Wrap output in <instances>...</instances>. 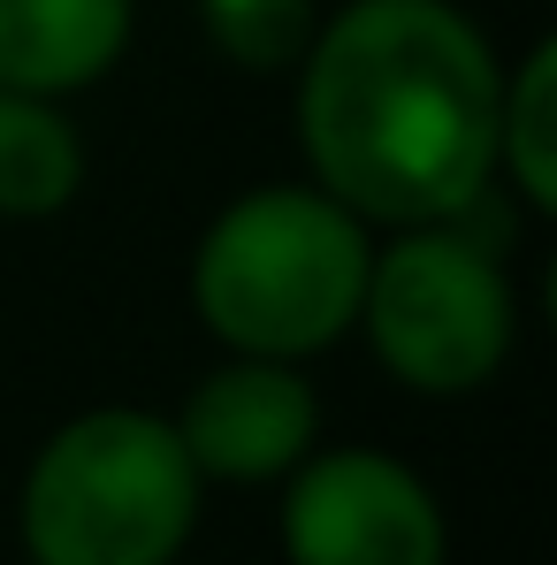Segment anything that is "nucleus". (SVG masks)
Instances as JSON below:
<instances>
[{
  "instance_id": "f257e3e1",
  "label": "nucleus",
  "mask_w": 557,
  "mask_h": 565,
  "mask_svg": "<svg viewBox=\"0 0 557 565\" xmlns=\"http://www.w3.org/2000/svg\"><path fill=\"white\" fill-rule=\"evenodd\" d=\"M298 138L360 222H451L496 169V62L451 0H352L306 39Z\"/></svg>"
},
{
  "instance_id": "f03ea898",
  "label": "nucleus",
  "mask_w": 557,
  "mask_h": 565,
  "mask_svg": "<svg viewBox=\"0 0 557 565\" xmlns=\"http://www.w3.org/2000/svg\"><path fill=\"white\" fill-rule=\"evenodd\" d=\"M367 222L329 191H245L199 245L191 298L206 329L245 360H306L360 321Z\"/></svg>"
},
{
  "instance_id": "7ed1b4c3",
  "label": "nucleus",
  "mask_w": 557,
  "mask_h": 565,
  "mask_svg": "<svg viewBox=\"0 0 557 565\" xmlns=\"http://www.w3.org/2000/svg\"><path fill=\"white\" fill-rule=\"evenodd\" d=\"M199 520V467L176 420L107 405L69 420L23 481V543L39 565H169Z\"/></svg>"
},
{
  "instance_id": "20e7f679",
  "label": "nucleus",
  "mask_w": 557,
  "mask_h": 565,
  "mask_svg": "<svg viewBox=\"0 0 557 565\" xmlns=\"http://www.w3.org/2000/svg\"><path fill=\"white\" fill-rule=\"evenodd\" d=\"M360 321H367L382 367L405 390H481L512 352V282L489 260V245H473L443 222L405 230L382 260H367L360 290Z\"/></svg>"
},
{
  "instance_id": "39448f33",
  "label": "nucleus",
  "mask_w": 557,
  "mask_h": 565,
  "mask_svg": "<svg viewBox=\"0 0 557 565\" xmlns=\"http://www.w3.org/2000/svg\"><path fill=\"white\" fill-rule=\"evenodd\" d=\"M290 565H443V512L428 481L382 451H329L282 497Z\"/></svg>"
},
{
  "instance_id": "423d86ee",
  "label": "nucleus",
  "mask_w": 557,
  "mask_h": 565,
  "mask_svg": "<svg viewBox=\"0 0 557 565\" xmlns=\"http://www.w3.org/2000/svg\"><path fill=\"white\" fill-rule=\"evenodd\" d=\"M321 397L290 360H229L199 382L176 413V444L214 481H276L313 451Z\"/></svg>"
},
{
  "instance_id": "0eeeda50",
  "label": "nucleus",
  "mask_w": 557,
  "mask_h": 565,
  "mask_svg": "<svg viewBox=\"0 0 557 565\" xmlns=\"http://www.w3.org/2000/svg\"><path fill=\"white\" fill-rule=\"evenodd\" d=\"M130 0H0V93L62 99L115 70Z\"/></svg>"
},
{
  "instance_id": "6e6552de",
  "label": "nucleus",
  "mask_w": 557,
  "mask_h": 565,
  "mask_svg": "<svg viewBox=\"0 0 557 565\" xmlns=\"http://www.w3.org/2000/svg\"><path fill=\"white\" fill-rule=\"evenodd\" d=\"M85 184V146L39 93H0V214H62Z\"/></svg>"
},
{
  "instance_id": "1a4fd4ad",
  "label": "nucleus",
  "mask_w": 557,
  "mask_h": 565,
  "mask_svg": "<svg viewBox=\"0 0 557 565\" xmlns=\"http://www.w3.org/2000/svg\"><path fill=\"white\" fill-rule=\"evenodd\" d=\"M557 46L543 39L512 85H496V161L512 169V184L527 206H557Z\"/></svg>"
},
{
  "instance_id": "9d476101",
  "label": "nucleus",
  "mask_w": 557,
  "mask_h": 565,
  "mask_svg": "<svg viewBox=\"0 0 557 565\" xmlns=\"http://www.w3.org/2000/svg\"><path fill=\"white\" fill-rule=\"evenodd\" d=\"M206 23L253 70H290L306 54V39H313V8L306 0H206Z\"/></svg>"
}]
</instances>
